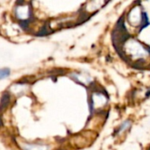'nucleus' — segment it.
I'll return each mask as SVG.
<instances>
[{"label":"nucleus","instance_id":"nucleus-4","mask_svg":"<svg viewBox=\"0 0 150 150\" xmlns=\"http://www.w3.org/2000/svg\"><path fill=\"white\" fill-rule=\"evenodd\" d=\"M129 127H130V122H129V121H126V122H124V123L120 126L119 133H120V132H123V131H124V130H126V129H127Z\"/></svg>","mask_w":150,"mask_h":150},{"label":"nucleus","instance_id":"nucleus-5","mask_svg":"<svg viewBox=\"0 0 150 150\" xmlns=\"http://www.w3.org/2000/svg\"><path fill=\"white\" fill-rule=\"evenodd\" d=\"M2 120H1V117H0V127H2Z\"/></svg>","mask_w":150,"mask_h":150},{"label":"nucleus","instance_id":"nucleus-2","mask_svg":"<svg viewBox=\"0 0 150 150\" xmlns=\"http://www.w3.org/2000/svg\"><path fill=\"white\" fill-rule=\"evenodd\" d=\"M24 150H48L49 148L46 146H40L34 144H26L23 147Z\"/></svg>","mask_w":150,"mask_h":150},{"label":"nucleus","instance_id":"nucleus-3","mask_svg":"<svg viewBox=\"0 0 150 150\" xmlns=\"http://www.w3.org/2000/svg\"><path fill=\"white\" fill-rule=\"evenodd\" d=\"M10 75V69H0V80L6 78Z\"/></svg>","mask_w":150,"mask_h":150},{"label":"nucleus","instance_id":"nucleus-1","mask_svg":"<svg viewBox=\"0 0 150 150\" xmlns=\"http://www.w3.org/2000/svg\"><path fill=\"white\" fill-rule=\"evenodd\" d=\"M10 98H11V97H10L8 92H5L2 96V98H1V101H0V112L4 110L7 107V105L10 103Z\"/></svg>","mask_w":150,"mask_h":150}]
</instances>
